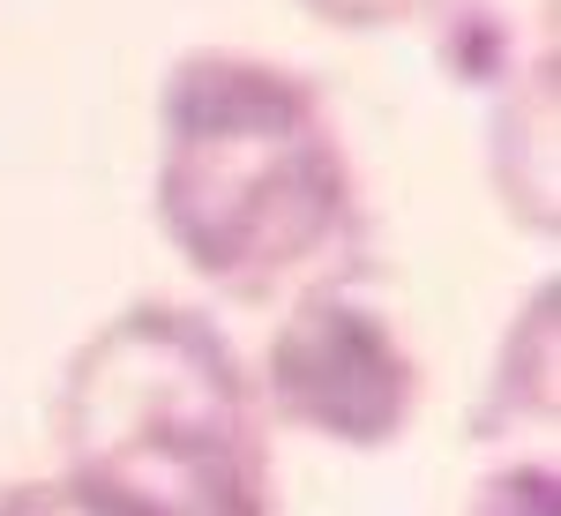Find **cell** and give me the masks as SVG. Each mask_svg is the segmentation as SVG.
Here are the masks:
<instances>
[{
	"label": "cell",
	"instance_id": "cell-5",
	"mask_svg": "<svg viewBox=\"0 0 561 516\" xmlns=\"http://www.w3.org/2000/svg\"><path fill=\"white\" fill-rule=\"evenodd\" d=\"M554 277L524 300L517 330L502 344V375H494V427L502 420H524V427L554 434Z\"/></svg>",
	"mask_w": 561,
	"mask_h": 516
},
{
	"label": "cell",
	"instance_id": "cell-4",
	"mask_svg": "<svg viewBox=\"0 0 561 516\" xmlns=\"http://www.w3.org/2000/svg\"><path fill=\"white\" fill-rule=\"evenodd\" d=\"M494 113H486V172H494V195L510 203L524 232H547L561 225V172H554V53L517 68L502 90H486Z\"/></svg>",
	"mask_w": 561,
	"mask_h": 516
},
{
	"label": "cell",
	"instance_id": "cell-7",
	"mask_svg": "<svg viewBox=\"0 0 561 516\" xmlns=\"http://www.w3.org/2000/svg\"><path fill=\"white\" fill-rule=\"evenodd\" d=\"M330 31H397V23H434L442 0H300Z\"/></svg>",
	"mask_w": 561,
	"mask_h": 516
},
{
	"label": "cell",
	"instance_id": "cell-2",
	"mask_svg": "<svg viewBox=\"0 0 561 516\" xmlns=\"http://www.w3.org/2000/svg\"><path fill=\"white\" fill-rule=\"evenodd\" d=\"M60 479L128 516H270L262 397L210 314L121 307L60 367Z\"/></svg>",
	"mask_w": 561,
	"mask_h": 516
},
{
	"label": "cell",
	"instance_id": "cell-3",
	"mask_svg": "<svg viewBox=\"0 0 561 516\" xmlns=\"http://www.w3.org/2000/svg\"><path fill=\"white\" fill-rule=\"evenodd\" d=\"M420 389L427 375L412 344L397 337V322L337 277L293 293V307L277 314L255 397L285 427L330 449H389L420 420Z\"/></svg>",
	"mask_w": 561,
	"mask_h": 516
},
{
	"label": "cell",
	"instance_id": "cell-6",
	"mask_svg": "<svg viewBox=\"0 0 561 516\" xmlns=\"http://www.w3.org/2000/svg\"><path fill=\"white\" fill-rule=\"evenodd\" d=\"M472 516H554V457H524V465L479 479Z\"/></svg>",
	"mask_w": 561,
	"mask_h": 516
},
{
	"label": "cell",
	"instance_id": "cell-1",
	"mask_svg": "<svg viewBox=\"0 0 561 516\" xmlns=\"http://www.w3.org/2000/svg\"><path fill=\"white\" fill-rule=\"evenodd\" d=\"M158 225L225 300L337 285L359 248V172L300 68L203 45L158 98Z\"/></svg>",
	"mask_w": 561,
	"mask_h": 516
}]
</instances>
